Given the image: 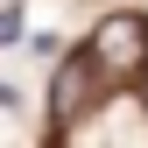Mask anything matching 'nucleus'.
<instances>
[{
    "label": "nucleus",
    "mask_w": 148,
    "mask_h": 148,
    "mask_svg": "<svg viewBox=\"0 0 148 148\" xmlns=\"http://www.w3.org/2000/svg\"><path fill=\"white\" fill-rule=\"evenodd\" d=\"M106 99V71H99V57L92 49H78V57H64L57 64V85H49V134H78V120L92 113V106Z\"/></svg>",
    "instance_id": "f257e3e1"
},
{
    "label": "nucleus",
    "mask_w": 148,
    "mask_h": 148,
    "mask_svg": "<svg viewBox=\"0 0 148 148\" xmlns=\"http://www.w3.org/2000/svg\"><path fill=\"white\" fill-rule=\"evenodd\" d=\"M92 57H99L106 85L141 78V71H148V21H141V14H106V21L92 28Z\"/></svg>",
    "instance_id": "f03ea898"
},
{
    "label": "nucleus",
    "mask_w": 148,
    "mask_h": 148,
    "mask_svg": "<svg viewBox=\"0 0 148 148\" xmlns=\"http://www.w3.org/2000/svg\"><path fill=\"white\" fill-rule=\"evenodd\" d=\"M21 35V7H0V42H14Z\"/></svg>",
    "instance_id": "7ed1b4c3"
},
{
    "label": "nucleus",
    "mask_w": 148,
    "mask_h": 148,
    "mask_svg": "<svg viewBox=\"0 0 148 148\" xmlns=\"http://www.w3.org/2000/svg\"><path fill=\"white\" fill-rule=\"evenodd\" d=\"M141 106H148V71H141Z\"/></svg>",
    "instance_id": "20e7f679"
}]
</instances>
